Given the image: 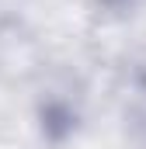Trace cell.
I'll use <instances>...</instances> for the list:
<instances>
[{"instance_id":"1","label":"cell","mask_w":146,"mask_h":149,"mask_svg":"<svg viewBox=\"0 0 146 149\" xmlns=\"http://www.w3.org/2000/svg\"><path fill=\"white\" fill-rule=\"evenodd\" d=\"M105 3H132V0H105Z\"/></svg>"}]
</instances>
